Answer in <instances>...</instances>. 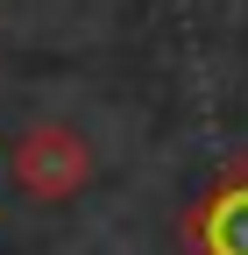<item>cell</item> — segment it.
Segmentation results:
<instances>
[{"instance_id": "2", "label": "cell", "mask_w": 248, "mask_h": 255, "mask_svg": "<svg viewBox=\"0 0 248 255\" xmlns=\"http://www.w3.org/2000/svg\"><path fill=\"white\" fill-rule=\"evenodd\" d=\"M192 241H199V255H248V177L213 191L192 213Z\"/></svg>"}, {"instance_id": "1", "label": "cell", "mask_w": 248, "mask_h": 255, "mask_svg": "<svg viewBox=\"0 0 248 255\" xmlns=\"http://www.w3.org/2000/svg\"><path fill=\"white\" fill-rule=\"evenodd\" d=\"M92 177V149L78 128L64 121H36L28 135L14 142V184H21V199H36V206H64L78 199Z\"/></svg>"}]
</instances>
